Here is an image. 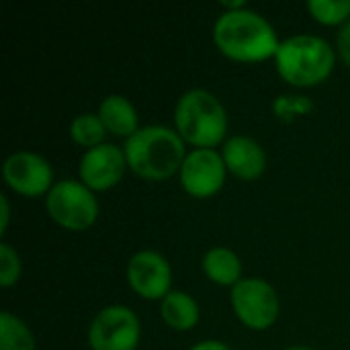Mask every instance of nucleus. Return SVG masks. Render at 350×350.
Here are the masks:
<instances>
[{"mask_svg": "<svg viewBox=\"0 0 350 350\" xmlns=\"http://www.w3.org/2000/svg\"><path fill=\"white\" fill-rule=\"evenodd\" d=\"M160 316L166 326L178 332L193 330L199 324L201 310L197 299L183 291V289H172L162 301H160Z\"/></svg>", "mask_w": 350, "mask_h": 350, "instance_id": "obj_14", "label": "nucleus"}, {"mask_svg": "<svg viewBox=\"0 0 350 350\" xmlns=\"http://www.w3.org/2000/svg\"><path fill=\"white\" fill-rule=\"evenodd\" d=\"M33 330L14 314L0 312V350H35Z\"/></svg>", "mask_w": 350, "mask_h": 350, "instance_id": "obj_16", "label": "nucleus"}, {"mask_svg": "<svg viewBox=\"0 0 350 350\" xmlns=\"http://www.w3.org/2000/svg\"><path fill=\"white\" fill-rule=\"evenodd\" d=\"M23 262L21 254L8 242H0V285L12 287L21 279Z\"/></svg>", "mask_w": 350, "mask_h": 350, "instance_id": "obj_20", "label": "nucleus"}, {"mask_svg": "<svg viewBox=\"0 0 350 350\" xmlns=\"http://www.w3.org/2000/svg\"><path fill=\"white\" fill-rule=\"evenodd\" d=\"M213 41L224 55L238 62L275 57L281 43L271 21L248 6L219 12L213 21Z\"/></svg>", "mask_w": 350, "mask_h": 350, "instance_id": "obj_1", "label": "nucleus"}, {"mask_svg": "<svg viewBox=\"0 0 350 350\" xmlns=\"http://www.w3.org/2000/svg\"><path fill=\"white\" fill-rule=\"evenodd\" d=\"M47 215L62 228L82 232L98 217V199L80 178H62L45 195Z\"/></svg>", "mask_w": 350, "mask_h": 350, "instance_id": "obj_5", "label": "nucleus"}, {"mask_svg": "<svg viewBox=\"0 0 350 350\" xmlns=\"http://www.w3.org/2000/svg\"><path fill=\"white\" fill-rule=\"evenodd\" d=\"M230 304L238 320L250 330L271 328L281 312L277 289L262 277H244L230 291Z\"/></svg>", "mask_w": 350, "mask_h": 350, "instance_id": "obj_6", "label": "nucleus"}, {"mask_svg": "<svg viewBox=\"0 0 350 350\" xmlns=\"http://www.w3.org/2000/svg\"><path fill=\"white\" fill-rule=\"evenodd\" d=\"M127 168L123 146L105 142L84 150L78 162V178L92 191H107L123 178Z\"/></svg>", "mask_w": 350, "mask_h": 350, "instance_id": "obj_11", "label": "nucleus"}, {"mask_svg": "<svg viewBox=\"0 0 350 350\" xmlns=\"http://www.w3.org/2000/svg\"><path fill=\"white\" fill-rule=\"evenodd\" d=\"M125 277L129 287L144 299L162 301L172 291V269L164 254L142 248L127 260Z\"/></svg>", "mask_w": 350, "mask_h": 350, "instance_id": "obj_10", "label": "nucleus"}, {"mask_svg": "<svg viewBox=\"0 0 350 350\" xmlns=\"http://www.w3.org/2000/svg\"><path fill=\"white\" fill-rule=\"evenodd\" d=\"M203 273L209 281L221 287H234L240 283L242 277V260L240 256L228 246H211L201 260Z\"/></svg>", "mask_w": 350, "mask_h": 350, "instance_id": "obj_15", "label": "nucleus"}, {"mask_svg": "<svg viewBox=\"0 0 350 350\" xmlns=\"http://www.w3.org/2000/svg\"><path fill=\"white\" fill-rule=\"evenodd\" d=\"M107 133L109 131H107L103 119L98 117V113H92V111L76 115L70 123V137L86 150L105 144Z\"/></svg>", "mask_w": 350, "mask_h": 350, "instance_id": "obj_17", "label": "nucleus"}, {"mask_svg": "<svg viewBox=\"0 0 350 350\" xmlns=\"http://www.w3.org/2000/svg\"><path fill=\"white\" fill-rule=\"evenodd\" d=\"M189 350H230V347H228L224 340H217V338H205V340H199L197 345H193Z\"/></svg>", "mask_w": 350, "mask_h": 350, "instance_id": "obj_23", "label": "nucleus"}, {"mask_svg": "<svg viewBox=\"0 0 350 350\" xmlns=\"http://www.w3.org/2000/svg\"><path fill=\"white\" fill-rule=\"evenodd\" d=\"M221 156L228 166V172L242 180H254L267 168V152L262 144L252 135H230L221 144Z\"/></svg>", "mask_w": 350, "mask_h": 350, "instance_id": "obj_12", "label": "nucleus"}, {"mask_svg": "<svg viewBox=\"0 0 350 350\" xmlns=\"http://www.w3.org/2000/svg\"><path fill=\"white\" fill-rule=\"evenodd\" d=\"M306 8L322 25H345L350 18V0H308Z\"/></svg>", "mask_w": 350, "mask_h": 350, "instance_id": "obj_19", "label": "nucleus"}, {"mask_svg": "<svg viewBox=\"0 0 350 350\" xmlns=\"http://www.w3.org/2000/svg\"><path fill=\"white\" fill-rule=\"evenodd\" d=\"M275 66L283 80L306 88L324 82L336 66V49L328 39L314 33H295L281 39Z\"/></svg>", "mask_w": 350, "mask_h": 350, "instance_id": "obj_3", "label": "nucleus"}, {"mask_svg": "<svg viewBox=\"0 0 350 350\" xmlns=\"http://www.w3.org/2000/svg\"><path fill=\"white\" fill-rule=\"evenodd\" d=\"M139 338V318L123 304L105 306L88 326V345L92 350H135Z\"/></svg>", "mask_w": 350, "mask_h": 350, "instance_id": "obj_7", "label": "nucleus"}, {"mask_svg": "<svg viewBox=\"0 0 350 350\" xmlns=\"http://www.w3.org/2000/svg\"><path fill=\"white\" fill-rule=\"evenodd\" d=\"M283 350H314V349H310V347H304V345H295V347H287V349H283Z\"/></svg>", "mask_w": 350, "mask_h": 350, "instance_id": "obj_24", "label": "nucleus"}, {"mask_svg": "<svg viewBox=\"0 0 350 350\" xmlns=\"http://www.w3.org/2000/svg\"><path fill=\"white\" fill-rule=\"evenodd\" d=\"M336 53L340 55V59L350 66V18L338 27V33H336Z\"/></svg>", "mask_w": 350, "mask_h": 350, "instance_id": "obj_21", "label": "nucleus"}, {"mask_svg": "<svg viewBox=\"0 0 350 350\" xmlns=\"http://www.w3.org/2000/svg\"><path fill=\"white\" fill-rule=\"evenodd\" d=\"M10 224V201L6 193H0V234L6 232Z\"/></svg>", "mask_w": 350, "mask_h": 350, "instance_id": "obj_22", "label": "nucleus"}, {"mask_svg": "<svg viewBox=\"0 0 350 350\" xmlns=\"http://www.w3.org/2000/svg\"><path fill=\"white\" fill-rule=\"evenodd\" d=\"M98 117L109 133L119 137H131L139 129V115L135 105L125 94H107L98 105Z\"/></svg>", "mask_w": 350, "mask_h": 350, "instance_id": "obj_13", "label": "nucleus"}, {"mask_svg": "<svg viewBox=\"0 0 350 350\" xmlns=\"http://www.w3.org/2000/svg\"><path fill=\"white\" fill-rule=\"evenodd\" d=\"M178 174L180 185L189 195L197 199H207L224 187L228 166L221 152H217L215 148H193L191 152H187Z\"/></svg>", "mask_w": 350, "mask_h": 350, "instance_id": "obj_9", "label": "nucleus"}, {"mask_svg": "<svg viewBox=\"0 0 350 350\" xmlns=\"http://www.w3.org/2000/svg\"><path fill=\"white\" fill-rule=\"evenodd\" d=\"M314 107H316L314 100L301 92H283V94H277L271 103L273 115L281 123H291V121L312 113Z\"/></svg>", "mask_w": 350, "mask_h": 350, "instance_id": "obj_18", "label": "nucleus"}, {"mask_svg": "<svg viewBox=\"0 0 350 350\" xmlns=\"http://www.w3.org/2000/svg\"><path fill=\"white\" fill-rule=\"evenodd\" d=\"M2 176L14 193L25 197L47 195L55 185L49 160L31 150H16L8 154L2 164Z\"/></svg>", "mask_w": 350, "mask_h": 350, "instance_id": "obj_8", "label": "nucleus"}, {"mask_svg": "<svg viewBox=\"0 0 350 350\" xmlns=\"http://www.w3.org/2000/svg\"><path fill=\"white\" fill-rule=\"evenodd\" d=\"M228 111L207 88L185 90L174 105V129L195 148H215L228 139Z\"/></svg>", "mask_w": 350, "mask_h": 350, "instance_id": "obj_4", "label": "nucleus"}, {"mask_svg": "<svg viewBox=\"0 0 350 350\" xmlns=\"http://www.w3.org/2000/svg\"><path fill=\"white\" fill-rule=\"evenodd\" d=\"M185 139L174 127L152 123L139 127L125 139L123 152L127 166L146 180H164L180 172L187 158Z\"/></svg>", "mask_w": 350, "mask_h": 350, "instance_id": "obj_2", "label": "nucleus"}]
</instances>
